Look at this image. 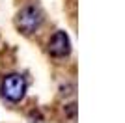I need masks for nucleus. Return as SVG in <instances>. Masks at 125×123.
<instances>
[{
    "label": "nucleus",
    "mask_w": 125,
    "mask_h": 123,
    "mask_svg": "<svg viewBox=\"0 0 125 123\" xmlns=\"http://www.w3.org/2000/svg\"><path fill=\"white\" fill-rule=\"evenodd\" d=\"M26 78L19 73H10V75H6L0 82V92L4 95L8 101L11 102H19L22 97H24L26 93Z\"/></svg>",
    "instance_id": "obj_1"
},
{
    "label": "nucleus",
    "mask_w": 125,
    "mask_h": 123,
    "mask_svg": "<svg viewBox=\"0 0 125 123\" xmlns=\"http://www.w3.org/2000/svg\"><path fill=\"white\" fill-rule=\"evenodd\" d=\"M43 22V13L37 6H24L17 15V28L22 34H34Z\"/></svg>",
    "instance_id": "obj_2"
},
{
    "label": "nucleus",
    "mask_w": 125,
    "mask_h": 123,
    "mask_svg": "<svg viewBox=\"0 0 125 123\" xmlns=\"http://www.w3.org/2000/svg\"><path fill=\"white\" fill-rule=\"evenodd\" d=\"M47 51L51 56L54 58H65L71 52V39L63 30H58L54 36L49 39V47Z\"/></svg>",
    "instance_id": "obj_3"
}]
</instances>
